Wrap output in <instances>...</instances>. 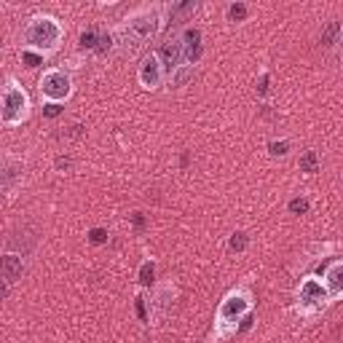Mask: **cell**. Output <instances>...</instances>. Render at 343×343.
<instances>
[{
  "mask_svg": "<svg viewBox=\"0 0 343 343\" xmlns=\"http://www.w3.org/2000/svg\"><path fill=\"white\" fill-rule=\"evenodd\" d=\"M56 41H59V27L54 19H35L27 27V43L38 46V49H54Z\"/></svg>",
  "mask_w": 343,
  "mask_h": 343,
  "instance_id": "6da1fadb",
  "label": "cell"
},
{
  "mask_svg": "<svg viewBox=\"0 0 343 343\" xmlns=\"http://www.w3.org/2000/svg\"><path fill=\"white\" fill-rule=\"evenodd\" d=\"M24 108H27V97L22 89L11 86L6 94H3V121L6 123H19L24 116Z\"/></svg>",
  "mask_w": 343,
  "mask_h": 343,
  "instance_id": "7a4b0ae2",
  "label": "cell"
},
{
  "mask_svg": "<svg viewBox=\"0 0 343 343\" xmlns=\"http://www.w3.org/2000/svg\"><path fill=\"white\" fill-rule=\"evenodd\" d=\"M41 91L46 94V97H51V99H64L70 94V78L64 73H59V70H51V73L43 75Z\"/></svg>",
  "mask_w": 343,
  "mask_h": 343,
  "instance_id": "3957f363",
  "label": "cell"
},
{
  "mask_svg": "<svg viewBox=\"0 0 343 343\" xmlns=\"http://www.w3.org/2000/svg\"><path fill=\"white\" fill-rule=\"evenodd\" d=\"M158 30V14H140L134 22L129 24V32L134 35V41H148L150 35H156Z\"/></svg>",
  "mask_w": 343,
  "mask_h": 343,
  "instance_id": "277c9868",
  "label": "cell"
},
{
  "mask_svg": "<svg viewBox=\"0 0 343 343\" xmlns=\"http://www.w3.org/2000/svg\"><path fill=\"white\" fill-rule=\"evenodd\" d=\"M140 81L145 89H153V86H158L161 81V70H158V59L153 54H148L145 59L140 62Z\"/></svg>",
  "mask_w": 343,
  "mask_h": 343,
  "instance_id": "5b68a950",
  "label": "cell"
},
{
  "mask_svg": "<svg viewBox=\"0 0 343 343\" xmlns=\"http://www.w3.org/2000/svg\"><path fill=\"white\" fill-rule=\"evenodd\" d=\"M325 298H327V292H325V287H322L317 279L303 282V287H300V300L306 303V306H319Z\"/></svg>",
  "mask_w": 343,
  "mask_h": 343,
  "instance_id": "8992f818",
  "label": "cell"
},
{
  "mask_svg": "<svg viewBox=\"0 0 343 343\" xmlns=\"http://www.w3.org/2000/svg\"><path fill=\"white\" fill-rule=\"evenodd\" d=\"M242 311H247V298L244 295H231V298L223 300V306H220V322L236 319Z\"/></svg>",
  "mask_w": 343,
  "mask_h": 343,
  "instance_id": "52a82bcc",
  "label": "cell"
},
{
  "mask_svg": "<svg viewBox=\"0 0 343 343\" xmlns=\"http://www.w3.org/2000/svg\"><path fill=\"white\" fill-rule=\"evenodd\" d=\"M0 276L6 282H16L22 276V257L16 255H3L0 257Z\"/></svg>",
  "mask_w": 343,
  "mask_h": 343,
  "instance_id": "ba28073f",
  "label": "cell"
},
{
  "mask_svg": "<svg viewBox=\"0 0 343 343\" xmlns=\"http://www.w3.org/2000/svg\"><path fill=\"white\" fill-rule=\"evenodd\" d=\"M161 59H164V67L172 73L180 64V59H183V46H180V41H169L161 46Z\"/></svg>",
  "mask_w": 343,
  "mask_h": 343,
  "instance_id": "9c48e42d",
  "label": "cell"
},
{
  "mask_svg": "<svg viewBox=\"0 0 343 343\" xmlns=\"http://www.w3.org/2000/svg\"><path fill=\"white\" fill-rule=\"evenodd\" d=\"M198 41H201V32L198 30H185V35H183V56L188 62H193L196 56H198V51H201V46H198Z\"/></svg>",
  "mask_w": 343,
  "mask_h": 343,
  "instance_id": "30bf717a",
  "label": "cell"
},
{
  "mask_svg": "<svg viewBox=\"0 0 343 343\" xmlns=\"http://www.w3.org/2000/svg\"><path fill=\"white\" fill-rule=\"evenodd\" d=\"M327 284H330V295H340V287H343V265H340V260H335L330 265Z\"/></svg>",
  "mask_w": 343,
  "mask_h": 343,
  "instance_id": "8fae6325",
  "label": "cell"
},
{
  "mask_svg": "<svg viewBox=\"0 0 343 343\" xmlns=\"http://www.w3.org/2000/svg\"><path fill=\"white\" fill-rule=\"evenodd\" d=\"M338 35H340V24L338 22H330L327 27H325V32H322V46H335L338 43Z\"/></svg>",
  "mask_w": 343,
  "mask_h": 343,
  "instance_id": "7c38bea8",
  "label": "cell"
},
{
  "mask_svg": "<svg viewBox=\"0 0 343 343\" xmlns=\"http://www.w3.org/2000/svg\"><path fill=\"white\" fill-rule=\"evenodd\" d=\"M317 169H319L317 153H314V150H306V153H303V158H300V172H317Z\"/></svg>",
  "mask_w": 343,
  "mask_h": 343,
  "instance_id": "4fadbf2b",
  "label": "cell"
},
{
  "mask_svg": "<svg viewBox=\"0 0 343 343\" xmlns=\"http://www.w3.org/2000/svg\"><path fill=\"white\" fill-rule=\"evenodd\" d=\"M196 11V3H177L175 8H172V22H177V19H183L188 14Z\"/></svg>",
  "mask_w": 343,
  "mask_h": 343,
  "instance_id": "5bb4252c",
  "label": "cell"
},
{
  "mask_svg": "<svg viewBox=\"0 0 343 343\" xmlns=\"http://www.w3.org/2000/svg\"><path fill=\"white\" fill-rule=\"evenodd\" d=\"M244 16H247V6L236 3V6H231V8H228V19H231V22H242Z\"/></svg>",
  "mask_w": 343,
  "mask_h": 343,
  "instance_id": "9a60e30c",
  "label": "cell"
},
{
  "mask_svg": "<svg viewBox=\"0 0 343 343\" xmlns=\"http://www.w3.org/2000/svg\"><path fill=\"white\" fill-rule=\"evenodd\" d=\"M290 212L292 215H306L308 212V201H306V198H292V201H290Z\"/></svg>",
  "mask_w": 343,
  "mask_h": 343,
  "instance_id": "2e32d148",
  "label": "cell"
},
{
  "mask_svg": "<svg viewBox=\"0 0 343 343\" xmlns=\"http://www.w3.org/2000/svg\"><path fill=\"white\" fill-rule=\"evenodd\" d=\"M153 273H156L153 263H145V265L140 268V282H142V284H150V282H153Z\"/></svg>",
  "mask_w": 343,
  "mask_h": 343,
  "instance_id": "e0dca14e",
  "label": "cell"
},
{
  "mask_svg": "<svg viewBox=\"0 0 343 343\" xmlns=\"http://www.w3.org/2000/svg\"><path fill=\"white\" fill-rule=\"evenodd\" d=\"M97 46V32L94 30H86L83 35H81V49H94Z\"/></svg>",
  "mask_w": 343,
  "mask_h": 343,
  "instance_id": "ac0fdd59",
  "label": "cell"
},
{
  "mask_svg": "<svg viewBox=\"0 0 343 343\" xmlns=\"http://www.w3.org/2000/svg\"><path fill=\"white\" fill-rule=\"evenodd\" d=\"M110 46H113V35H99V38H97V46H94V49H97L99 54H108V51H110Z\"/></svg>",
  "mask_w": 343,
  "mask_h": 343,
  "instance_id": "d6986e66",
  "label": "cell"
},
{
  "mask_svg": "<svg viewBox=\"0 0 343 343\" xmlns=\"http://www.w3.org/2000/svg\"><path fill=\"white\" fill-rule=\"evenodd\" d=\"M89 242L91 244H105L108 242V231H105V228H94V231L89 233Z\"/></svg>",
  "mask_w": 343,
  "mask_h": 343,
  "instance_id": "ffe728a7",
  "label": "cell"
},
{
  "mask_svg": "<svg viewBox=\"0 0 343 343\" xmlns=\"http://www.w3.org/2000/svg\"><path fill=\"white\" fill-rule=\"evenodd\" d=\"M244 247H247V236H244V233H233V236H231V250L242 252Z\"/></svg>",
  "mask_w": 343,
  "mask_h": 343,
  "instance_id": "44dd1931",
  "label": "cell"
},
{
  "mask_svg": "<svg viewBox=\"0 0 343 343\" xmlns=\"http://www.w3.org/2000/svg\"><path fill=\"white\" fill-rule=\"evenodd\" d=\"M59 113H62V105H56V102L43 105V116H46V118H56Z\"/></svg>",
  "mask_w": 343,
  "mask_h": 343,
  "instance_id": "7402d4cb",
  "label": "cell"
},
{
  "mask_svg": "<svg viewBox=\"0 0 343 343\" xmlns=\"http://www.w3.org/2000/svg\"><path fill=\"white\" fill-rule=\"evenodd\" d=\"M22 62L27 64V67H38V64H41V56L32 54V51H24L22 54Z\"/></svg>",
  "mask_w": 343,
  "mask_h": 343,
  "instance_id": "603a6c76",
  "label": "cell"
},
{
  "mask_svg": "<svg viewBox=\"0 0 343 343\" xmlns=\"http://www.w3.org/2000/svg\"><path fill=\"white\" fill-rule=\"evenodd\" d=\"M81 131H83V126H81V123H75V126H70L67 131H62V134H59V140H70V137H81Z\"/></svg>",
  "mask_w": 343,
  "mask_h": 343,
  "instance_id": "cb8c5ba5",
  "label": "cell"
},
{
  "mask_svg": "<svg viewBox=\"0 0 343 343\" xmlns=\"http://www.w3.org/2000/svg\"><path fill=\"white\" fill-rule=\"evenodd\" d=\"M287 142H271V145H268V150H271V153L273 156H284V153H287Z\"/></svg>",
  "mask_w": 343,
  "mask_h": 343,
  "instance_id": "d4e9b609",
  "label": "cell"
},
{
  "mask_svg": "<svg viewBox=\"0 0 343 343\" xmlns=\"http://www.w3.org/2000/svg\"><path fill=\"white\" fill-rule=\"evenodd\" d=\"M137 317H140L142 322H148V314H145V300H142V298H137Z\"/></svg>",
  "mask_w": 343,
  "mask_h": 343,
  "instance_id": "484cf974",
  "label": "cell"
},
{
  "mask_svg": "<svg viewBox=\"0 0 343 343\" xmlns=\"http://www.w3.org/2000/svg\"><path fill=\"white\" fill-rule=\"evenodd\" d=\"M188 75H190V70H183V73H177V78H175V86H183V83L188 81Z\"/></svg>",
  "mask_w": 343,
  "mask_h": 343,
  "instance_id": "4316f807",
  "label": "cell"
},
{
  "mask_svg": "<svg viewBox=\"0 0 343 343\" xmlns=\"http://www.w3.org/2000/svg\"><path fill=\"white\" fill-rule=\"evenodd\" d=\"M134 228H137V231H142V228H145V217H142L140 212L134 215Z\"/></svg>",
  "mask_w": 343,
  "mask_h": 343,
  "instance_id": "83f0119b",
  "label": "cell"
},
{
  "mask_svg": "<svg viewBox=\"0 0 343 343\" xmlns=\"http://www.w3.org/2000/svg\"><path fill=\"white\" fill-rule=\"evenodd\" d=\"M257 91H260V94L268 91V75H263V78H260V86H257Z\"/></svg>",
  "mask_w": 343,
  "mask_h": 343,
  "instance_id": "f1b7e54d",
  "label": "cell"
},
{
  "mask_svg": "<svg viewBox=\"0 0 343 343\" xmlns=\"http://www.w3.org/2000/svg\"><path fill=\"white\" fill-rule=\"evenodd\" d=\"M73 161L70 158H56V169H70Z\"/></svg>",
  "mask_w": 343,
  "mask_h": 343,
  "instance_id": "f546056e",
  "label": "cell"
},
{
  "mask_svg": "<svg viewBox=\"0 0 343 343\" xmlns=\"http://www.w3.org/2000/svg\"><path fill=\"white\" fill-rule=\"evenodd\" d=\"M252 322H255L252 317H244V322H242V330H250V327H252Z\"/></svg>",
  "mask_w": 343,
  "mask_h": 343,
  "instance_id": "4dcf8cb0",
  "label": "cell"
},
{
  "mask_svg": "<svg viewBox=\"0 0 343 343\" xmlns=\"http://www.w3.org/2000/svg\"><path fill=\"white\" fill-rule=\"evenodd\" d=\"M6 295H8V284H6V282H0V300H3Z\"/></svg>",
  "mask_w": 343,
  "mask_h": 343,
  "instance_id": "1f68e13d",
  "label": "cell"
}]
</instances>
